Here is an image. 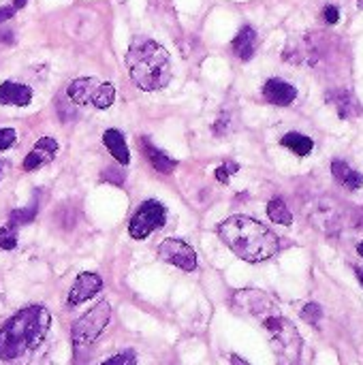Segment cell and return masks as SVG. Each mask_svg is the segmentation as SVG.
I'll list each match as a JSON object with an SVG mask.
<instances>
[{
  "instance_id": "obj_1",
  "label": "cell",
  "mask_w": 363,
  "mask_h": 365,
  "mask_svg": "<svg viewBox=\"0 0 363 365\" xmlns=\"http://www.w3.org/2000/svg\"><path fill=\"white\" fill-rule=\"evenodd\" d=\"M218 237L235 257L248 263L267 261L280 250L278 235L270 227L250 216L227 218L218 225Z\"/></svg>"
},
{
  "instance_id": "obj_2",
  "label": "cell",
  "mask_w": 363,
  "mask_h": 365,
  "mask_svg": "<svg viewBox=\"0 0 363 365\" xmlns=\"http://www.w3.org/2000/svg\"><path fill=\"white\" fill-rule=\"evenodd\" d=\"M51 325V314L43 306H28L11 317L0 329V359L15 361L39 349Z\"/></svg>"
},
{
  "instance_id": "obj_3",
  "label": "cell",
  "mask_w": 363,
  "mask_h": 365,
  "mask_svg": "<svg viewBox=\"0 0 363 365\" xmlns=\"http://www.w3.org/2000/svg\"><path fill=\"white\" fill-rule=\"evenodd\" d=\"M126 68L133 83L145 92L163 90L173 73L169 51L152 38H135L126 51Z\"/></svg>"
},
{
  "instance_id": "obj_4",
  "label": "cell",
  "mask_w": 363,
  "mask_h": 365,
  "mask_svg": "<svg viewBox=\"0 0 363 365\" xmlns=\"http://www.w3.org/2000/svg\"><path fill=\"white\" fill-rule=\"evenodd\" d=\"M263 327L270 336V344L272 351L276 355L278 365H297L302 359V336L297 331V327L280 317V314H270L263 319Z\"/></svg>"
},
{
  "instance_id": "obj_5",
  "label": "cell",
  "mask_w": 363,
  "mask_h": 365,
  "mask_svg": "<svg viewBox=\"0 0 363 365\" xmlns=\"http://www.w3.org/2000/svg\"><path fill=\"white\" fill-rule=\"evenodd\" d=\"M109 319H111V306L107 302H101L90 312H86L73 325V331H71V340L75 349H88L90 344H94L105 331V327L109 325Z\"/></svg>"
},
{
  "instance_id": "obj_6",
  "label": "cell",
  "mask_w": 363,
  "mask_h": 365,
  "mask_svg": "<svg viewBox=\"0 0 363 365\" xmlns=\"http://www.w3.org/2000/svg\"><path fill=\"white\" fill-rule=\"evenodd\" d=\"M167 222V210L156 199L143 201L128 222V233L133 240H145L150 233L163 229Z\"/></svg>"
},
{
  "instance_id": "obj_7",
  "label": "cell",
  "mask_w": 363,
  "mask_h": 365,
  "mask_svg": "<svg viewBox=\"0 0 363 365\" xmlns=\"http://www.w3.org/2000/svg\"><path fill=\"white\" fill-rule=\"evenodd\" d=\"M158 257L169 263L180 267L182 272H195L197 269V252L190 244H186L184 240H175L169 237L158 246Z\"/></svg>"
},
{
  "instance_id": "obj_8",
  "label": "cell",
  "mask_w": 363,
  "mask_h": 365,
  "mask_svg": "<svg viewBox=\"0 0 363 365\" xmlns=\"http://www.w3.org/2000/svg\"><path fill=\"white\" fill-rule=\"evenodd\" d=\"M233 308L244 312V314H252V317H270V314H276L274 312V302L267 293L263 291H257V289H244V291H237L231 299Z\"/></svg>"
},
{
  "instance_id": "obj_9",
  "label": "cell",
  "mask_w": 363,
  "mask_h": 365,
  "mask_svg": "<svg viewBox=\"0 0 363 365\" xmlns=\"http://www.w3.org/2000/svg\"><path fill=\"white\" fill-rule=\"evenodd\" d=\"M103 291V278L98 274H92V272H86V274H79L68 291V306H79L88 299H92L96 293Z\"/></svg>"
},
{
  "instance_id": "obj_10",
  "label": "cell",
  "mask_w": 363,
  "mask_h": 365,
  "mask_svg": "<svg viewBox=\"0 0 363 365\" xmlns=\"http://www.w3.org/2000/svg\"><path fill=\"white\" fill-rule=\"evenodd\" d=\"M58 154V141L51 137H43L36 141V145L30 150V154L24 158V171H36L43 165L51 163Z\"/></svg>"
},
{
  "instance_id": "obj_11",
  "label": "cell",
  "mask_w": 363,
  "mask_h": 365,
  "mask_svg": "<svg viewBox=\"0 0 363 365\" xmlns=\"http://www.w3.org/2000/svg\"><path fill=\"white\" fill-rule=\"evenodd\" d=\"M263 96L267 103H272L276 107H287L297 98V90H295V86H291L278 77H272L263 86Z\"/></svg>"
},
{
  "instance_id": "obj_12",
  "label": "cell",
  "mask_w": 363,
  "mask_h": 365,
  "mask_svg": "<svg viewBox=\"0 0 363 365\" xmlns=\"http://www.w3.org/2000/svg\"><path fill=\"white\" fill-rule=\"evenodd\" d=\"M32 101V90L24 83L15 81H2L0 83V105L11 107H26Z\"/></svg>"
},
{
  "instance_id": "obj_13",
  "label": "cell",
  "mask_w": 363,
  "mask_h": 365,
  "mask_svg": "<svg viewBox=\"0 0 363 365\" xmlns=\"http://www.w3.org/2000/svg\"><path fill=\"white\" fill-rule=\"evenodd\" d=\"M141 150H143V156L148 158V163L152 165V169H156L158 173L163 175H169L178 169V160L169 158L163 150H158L154 143H150V139H141Z\"/></svg>"
},
{
  "instance_id": "obj_14",
  "label": "cell",
  "mask_w": 363,
  "mask_h": 365,
  "mask_svg": "<svg viewBox=\"0 0 363 365\" xmlns=\"http://www.w3.org/2000/svg\"><path fill=\"white\" fill-rule=\"evenodd\" d=\"M98 83H101V81H96L94 77H79V79H75V81L68 83L66 96H68V101H73L75 105H88V103H92V96H94V92H96Z\"/></svg>"
},
{
  "instance_id": "obj_15",
  "label": "cell",
  "mask_w": 363,
  "mask_h": 365,
  "mask_svg": "<svg viewBox=\"0 0 363 365\" xmlns=\"http://www.w3.org/2000/svg\"><path fill=\"white\" fill-rule=\"evenodd\" d=\"M312 222H315L317 229H321V231L327 233V235L338 233V231H340V225H342L338 207H334V205H329V203L317 207V212L312 214Z\"/></svg>"
},
{
  "instance_id": "obj_16",
  "label": "cell",
  "mask_w": 363,
  "mask_h": 365,
  "mask_svg": "<svg viewBox=\"0 0 363 365\" xmlns=\"http://www.w3.org/2000/svg\"><path fill=\"white\" fill-rule=\"evenodd\" d=\"M103 143L109 150V154L116 158V163H120V165H128L131 163V152H128L126 139H124V135L118 128L105 130L103 133Z\"/></svg>"
},
{
  "instance_id": "obj_17",
  "label": "cell",
  "mask_w": 363,
  "mask_h": 365,
  "mask_svg": "<svg viewBox=\"0 0 363 365\" xmlns=\"http://www.w3.org/2000/svg\"><path fill=\"white\" fill-rule=\"evenodd\" d=\"M231 47H233V53L240 60L248 62L255 56V51H257V32H255V28L252 26H244L237 32V36L233 38Z\"/></svg>"
},
{
  "instance_id": "obj_18",
  "label": "cell",
  "mask_w": 363,
  "mask_h": 365,
  "mask_svg": "<svg viewBox=\"0 0 363 365\" xmlns=\"http://www.w3.org/2000/svg\"><path fill=\"white\" fill-rule=\"evenodd\" d=\"M332 175H334V180L340 184V186H344L347 190H359L363 184V178L355 171V169H351L344 160H334L332 163Z\"/></svg>"
},
{
  "instance_id": "obj_19",
  "label": "cell",
  "mask_w": 363,
  "mask_h": 365,
  "mask_svg": "<svg viewBox=\"0 0 363 365\" xmlns=\"http://www.w3.org/2000/svg\"><path fill=\"white\" fill-rule=\"evenodd\" d=\"M329 101L336 105L340 118H351V115H359L362 109H359V103L355 101V96L347 90H336V92H329Z\"/></svg>"
},
{
  "instance_id": "obj_20",
  "label": "cell",
  "mask_w": 363,
  "mask_h": 365,
  "mask_svg": "<svg viewBox=\"0 0 363 365\" xmlns=\"http://www.w3.org/2000/svg\"><path fill=\"white\" fill-rule=\"evenodd\" d=\"M280 143L285 145V148H289L293 154H297V156H308L310 152H312V148H315V141L310 139V137H306V135H302V133H287L282 139H280Z\"/></svg>"
},
{
  "instance_id": "obj_21",
  "label": "cell",
  "mask_w": 363,
  "mask_h": 365,
  "mask_svg": "<svg viewBox=\"0 0 363 365\" xmlns=\"http://www.w3.org/2000/svg\"><path fill=\"white\" fill-rule=\"evenodd\" d=\"M267 216H270V220L276 222V225L289 227V225L293 222V214H291V210L287 207V203H285L282 199H272V201L267 203Z\"/></svg>"
},
{
  "instance_id": "obj_22",
  "label": "cell",
  "mask_w": 363,
  "mask_h": 365,
  "mask_svg": "<svg viewBox=\"0 0 363 365\" xmlns=\"http://www.w3.org/2000/svg\"><path fill=\"white\" fill-rule=\"evenodd\" d=\"M113 101H116V88L111 83H98L90 105H94L96 109H109Z\"/></svg>"
},
{
  "instance_id": "obj_23",
  "label": "cell",
  "mask_w": 363,
  "mask_h": 365,
  "mask_svg": "<svg viewBox=\"0 0 363 365\" xmlns=\"http://www.w3.org/2000/svg\"><path fill=\"white\" fill-rule=\"evenodd\" d=\"M36 214H39V203L34 201V203H30L28 207H21V210H13V212L9 214V222H13V225H15V227L19 229V227H26V225L34 222Z\"/></svg>"
},
{
  "instance_id": "obj_24",
  "label": "cell",
  "mask_w": 363,
  "mask_h": 365,
  "mask_svg": "<svg viewBox=\"0 0 363 365\" xmlns=\"http://www.w3.org/2000/svg\"><path fill=\"white\" fill-rule=\"evenodd\" d=\"M17 246V227L13 222H6L0 227V250H13Z\"/></svg>"
},
{
  "instance_id": "obj_25",
  "label": "cell",
  "mask_w": 363,
  "mask_h": 365,
  "mask_svg": "<svg viewBox=\"0 0 363 365\" xmlns=\"http://www.w3.org/2000/svg\"><path fill=\"white\" fill-rule=\"evenodd\" d=\"M302 319H304L306 323H310L312 327H319V323H321V319H323L321 306H319V304H306L304 310H302Z\"/></svg>"
},
{
  "instance_id": "obj_26",
  "label": "cell",
  "mask_w": 363,
  "mask_h": 365,
  "mask_svg": "<svg viewBox=\"0 0 363 365\" xmlns=\"http://www.w3.org/2000/svg\"><path fill=\"white\" fill-rule=\"evenodd\" d=\"M101 365H137V357L133 351H124V353H118L113 357H109L107 361H103Z\"/></svg>"
},
{
  "instance_id": "obj_27",
  "label": "cell",
  "mask_w": 363,
  "mask_h": 365,
  "mask_svg": "<svg viewBox=\"0 0 363 365\" xmlns=\"http://www.w3.org/2000/svg\"><path fill=\"white\" fill-rule=\"evenodd\" d=\"M237 169H240V165H237V163L227 160L223 167H218V169H216V180H218V182H223V184H227V182L231 180V175H233Z\"/></svg>"
},
{
  "instance_id": "obj_28",
  "label": "cell",
  "mask_w": 363,
  "mask_h": 365,
  "mask_svg": "<svg viewBox=\"0 0 363 365\" xmlns=\"http://www.w3.org/2000/svg\"><path fill=\"white\" fill-rule=\"evenodd\" d=\"M17 139V133L13 128H0V152L2 150H9Z\"/></svg>"
},
{
  "instance_id": "obj_29",
  "label": "cell",
  "mask_w": 363,
  "mask_h": 365,
  "mask_svg": "<svg viewBox=\"0 0 363 365\" xmlns=\"http://www.w3.org/2000/svg\"><path fill=\"white\" fill-rule=\"evenodd\" d=\"M323 15H325V21H327V24H338V19H340V9L334 6V4H327L325 11H323Z\"/></svg>"
},
{
  "instance_id": "obj_30",
  "label": "cell",
  "mask_w": 363,
  "mask_h": 365,
  "mask_svg": "<svg viewBox=\"0 0 363 365\" xmlns=\"http://www.w3.org/2000/svg\"><path fill=\"white\" fill-rule=\"evenodd\" d=\"M116 175H122L120 169H105V171H103V180H111V182H116V184H122L124 180H120V178H116Z\"/></svg>"
},
{
  "instance_id": "obj_31",
  "label": "cell",
  "mask_w": 363,
  "mask_h": 365,
  "mask_svg": "<svg viewBox=\"0 0 363 365\" xmlns=\"http://www.w3.org/2000/svg\"><path fill=\"white\" fill-rule=\"evenodd\" d=\"M13 32L9 30V28H2L0 30V43H4V45H13Z\"/></svg>"
},
{
  "instance_id": "obj_32",
  "label": "cell",
  "mask_w": 363,
  "mask_h": 365,
  "mask_svg": "<svg viewBox=\"0 0 363 365\" xmlns=\"http://www.w3.org/2000/svg\"><path fill=\"white\" fill-rule=\"evenodd\" d=\"M13 15H15V9H13V6H2V9H0V24H2V21H9Z\"/></svg>"
},
{
  "instance_id": "obj_33",
  "label": "cell",
  "mask_w": 363,
  "mask_h": 365,
  "mask_svg": "<svg viewBox=\"0 0 363 365\" xmlns=\"http://www.w3.org/2000/svg\"><path fill=\"white\" fill-rule=\"evenodd\" d=\"M9 171H11V163H9L6 158H4V160L0 158V180H4V178L9 175Z\"/></svg>"
},
{
  "instance_id": "obj_34",
  "label": "cell",
  "mask_w": 363,
  "mask_h": 365,
  "mask_svg": "<svg viewBox=\"0 0 363 365\" xmlns=\"http://www.w3.org/2000/svg\"><path fill=\"white\" fill-rule=\"evenodd\" d=\"M223 126L227 128V118H225V120L220 118V120L216 122V126H214V133H216V135H223Z\"/></svg>"
},
{
  "instance_id": "obj_35",
  "label": "cell",
  "mask_w": 363,
  "mask_h": 365,
  "mask_svg": "<svg viewBox=\"0 0 363 365\" xmlns=\"http://www.w3.org/2000/svg\"><path fill=\"white\" fill-rule=\"evenodd\" d=\"M231 365H248L242 357H237V355H231Z\"/></svg>"
},
{
  "instance_id": "obj_36",
  "label": "cell",
  "mask_w": 363,
  "mask_h": 365,
  "mask_svg": "<svg viewBox=\"0 0 363 365\" xmlns=\"http://www.w3.org/2000/svg\"><path fill=\"white\" fill-rule=\"evenodd\" d=\"M26 2H28V0H13V9H15V11H19V9H24V6H26Z\"/></svg>"
},
{
  "instance_id": "obj_37",
  "label": "cell",
  "mask_w": 363,
  "mask_h": 365,
  "mask_svg": "<svg viewBox=\"0 0 363 365\" xmlns=\"http://www.w3.org/2000/svg\"><path fill=\"white\" fill-rule=\"evenodd\" d=\"M357 278H359V282L363 284V269H357Z\"/></svg>"
},
{
  "instance_id": "obj_38",
  "label": "cell",
  "mask_w": 363,
  "mask_h": 365,
  "mask_svg": "<svg viewBox=\"0 0 363 365\" xmlns=\"http://www.w3.org/2000/svg\"><path fill=\"white\" fill-rule=\"evenodd\" d=\"M357 252H359V257H362V259H363V242H362V244H359V246H357Z\"/></svg>"
},
{
  "instance_id": "obj_39",
  "label": "cell",
  "mask_w": 363,
  "mask_h": 365,
  "mask_svg": "<svg viewBox=\"0 0 363 365\" xmlns=\"http://www.w3.org/2000/svg\"><path fill=\"white\" fill-rule=\"evenodd\" d=\"M359 9H363V0H359Z\"/></svg>"
}]
</instances>
